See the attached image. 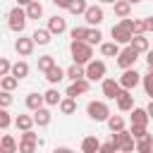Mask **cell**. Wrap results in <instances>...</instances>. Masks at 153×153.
Instances as JSON below:
<instances>
[{"instance_id":"cell-27","label":"cell","mask_w":153,"mask_h":153,"mask_svg":"<svg viewBox=\"0 0 153 153\" xmlns=\"http://www.w3.org/2000/svg\"><path fill=\"white\" fill-rule=\"evenodd\" d=\"M81 151H84V153H96V151H100V141H98L96 136H84Z\"/></svg>"},{"instance_id":"cell-47","label":"cell","mask_w":153,"mask_h":153,"mask_svg":"<svg viewBox=\"0 0 153 153\" xmlns=\"http://www.w3.org/2000/svg\"><path fill=\"white\" fill-rule=\"evenodd\" d=\"M146 65H148V67L153 69V48H151V50L146 53Z\"/></svg>"},{"instance_id":"cell-46","label":"cell","mask_w":153,"mask_h":153,"mask_svg":"<svg viewBox=\"0 0 153 153\" xmlns=\"http://www.w3.org/2000/svg\"><path fill=\"white\" fill-rule=\"evenodd\" d=\"M69 2H72V0H53V5H55V7H62V10H67Z\"/></svg>"},{"instance_id":"cell-37","label":"cell","mask_w":153,"mask_h":153,"mask_svg":"<svg viewBox=\"0 0 153 153\" xmlns=\"http://www.w3.org/2000/svg\"><path fill=\"white\" fill-rule=\"evenodd\" d=\"M43 96H45V105H60V100H62V96L57 93V88H48Z\"/></svg>"},{"instance_id":"cell-50","label":"cell","mask_w":153,"mask_h":153,"mask_svg":"<svg viewBox=\"0 0 153 153\" xmlns=\"http://www.w3.org/2000/svg\"><path fill=\"white\" fill-rule=\"evenodd\" d=\"M33 0H17V5H22V7H29Z\"/></svg>"},{"instance_id":"cell-33","label":"cell","mask_w":153,"mask_h":153,"mask_svg":"<svg viewBox=\"0 0 153 153\" xmlns=\"http://www.w3.org/2000/svg\"><path fill=\"white\" fill-rule=\"evenodd\" d=\"M26 14H29V19H41V17H43V5H41L38 0H33V2L26 7Z\"/></svg>"},{"instance_id":"cell-21","label":"cell","mask_w":153,"mask_h":153,"mask_svg":"<svg viewBox=\"0 0 153 153\" xmlns=\"http://www.w3.org/2000/svg\"><path fill=\"white\" fill-rule=\"evenodd\" d=\"M33 120H36V127H48L53 115H50L48 108H38V110H33Z\"/></svg>"},{"instance_id":"cell-26","label":"cell","mask_w":153,"mask_h":153,"mask_svg":"<svg viewBox=\"0 0 153 153\" xmlns=\"http://www.w3.org/2000/svg\"><path fill=\"white\" fill-rule=\"evenodd\" d=\"M112 10H115V14H117L120 19H124V17H129V12H131V2H129V0H117V2H112Z\"/></svg>"},{"instance_id":"cell-36","label":"cell","mask_w":153,"mask_h":153,"mask_svg":"<svg viewBox=\"0 0 153 153\" xmlns=\"http://www.w3.org/2000/svg\"><path fill=\"white\" fill-rule=\"evenodd\" d=\"M141 84H143V91H146V96H151V98H153V69H151V67H148V72L143 74Z\"/></svg>"},{"instance_id":"cell-16","label":"cell","mask_w":153,"mask_h":153,"mask_svg":"<svg viewBox=\"0 0 153 153\" xmlns=\"http://www.w3.org/2000/svg\"><path fill=\"white\" fill-rule=\"evenodd\" d=\"M148 120H151V115L146 108H131V124L134 127H148Z\"/></svg>"},{"instance_id":"cell-28","label":"cell","mask_w":153,"mask_h":153,"mask_svg":"<svg viewBox=\"0 0 153 153\" xmlns=\"http://www.w3.org/2000/svg\"><path fill=\"white\" fill-rule=\"evenodd\" d=\"M136 151L139 153H148V151H153V136L146 131L141 139H136Z\"/></svg>"},{"instance_id":"cell-4","label":"cell","mask_w":153,"mask_h":153,"mask_svg":"<svg viewBox=\"0 0 153 153\" xmlns=\"http://www.w3.org/2000/svg\"><path fill=\"white\" fill-rule=\"evenodd\" d=\"M86 115H88L93 122H108V117H110L112 112H110V108H108L105 100H88Z\"/></svg>"},{"instance_id":"cell-13","label":"cell","mask_w":153,"mask_h":153,"mask_svg":"<svg viewBox=\"0 0 153 153\" xmlns=\"http://www.w3.org/2000/svg\"><path fill=\"white\" fill-rule=\"evenodd\" d=\"M120 91H122V84H120V79H103V96L105 98H110V100H115L117 96H120Z\"/></svg>"},{"instance_id":"cell-41","label":"cell","mask_w":153,"mask_h":153,"mask_svg":"<svg viewBox=\"0 0 153 153\" xmlns=\"http://www.w3.org/2000/svg\"><path fill=\"white\" fill-rule=\"evenodd\" d=\"M5 74H12V62L7 57L0 60V76H5Z\"/></svg>"},{"instance_id":"cell-39","label":"cell","mask_w":153,"mask_h":153,"mask_svg":"<svg viewBox=\"0 0 153 153\" xmlns=\"http://www.w3.org/2000/svg\"><path fill=\"white\" fill-rule=\"evenodd\" d=\"M72 41H86V33H88V26H74L72 31Z\"/></svg>"},{"instance_id":"cell-44","label":"cell","mask_w":153,"mask_h":153,"mask_svg":"<svg viewBox=\"0 0 153 153\" xmlns=\"http://www.w3.org/2000/svg\"><path fill=\"white\" fill-rule=\"evenodd\" d=\"M134 33H146V22L143 19H134Z\"/></svg>"},{"instance_id":"cell-15","label":"cell","mask_w":153,"mask_h":153,"mask_svg":"<svg viewBox=\"0 0 153 153\" xmlns=\"http://www.w3.org/2000/svg\"><path fill=\"white\" fill-rule=\"evenodd\" d=\"M48 29H50V33H53V36H60V33H65V31H67V19H65V17H60V14H53V17L48 19Z\"/></svg>"},{"instance_id":"cell-22","label":"cell","mask_w":153,"mask_h":153,"mask_svg":"<svg viewBox=\"0 0 153 153\" xmlns=\"http://www.w3.org/2000/svg\"><path fill=\"white\" fill-rule=\"evenodd\" d=\"M84 76H86V65L74 62V65H69V67H67V79L76 81V79H84Z\"/></svg>"},{"instance_id":"cell-10","label":"cell","mask_w":153,"mask_h":153,"mask_svg":"<svg viewBox=\"0 0 153 153\" xmlns=\"http://www.w3.org/2000/svg\"><path fill=\"white\" fill-rule=\"evenodd\" d=\"M33 45H36V41H33V36H22L19 33V38L14 41V50L19 53V57H29L31 53H33Z\"/></svg>"},{"instance_id":"cell-53","label":"cell","mask_w":153,"mask_h":153,"mask_svg":"<svg viewBox=\"0 0 153 153\" xmlns=\"http://www.w3.org/2000/svg\"><path fill=\"white\" fill-rule=\"evenodd\" d=\"M129 2H131V5H136V2H141V0H129Z\"/></svg>"},{"instance_id":"cell-24","label":"cell","mask_w":153,"mask_h":153,"mask_svg":"<svg viewBox=\"0 0 153 153\" xmlns=\"http://www.w3.org/2000/svg\"><path fill=\"white\" fill-rule=\"evenodd\" d=\"M31 36H33L36 45H48V43H50V38H53V33H50V29H48V26H45V29H36Z\"/></svg>"},{"instance_id":"cell-17","label":"cell","mask_w":153,"mask_h":153,"mask_svg":"<svg viewBox=\"0 0 153 153\" xmlns=\"http://www.w3.org/2000/svg\"><path fill=\"white\" fill-rule=\"evenodd\" d=\"M129 45L136 50V53H148L151 50V45H148V38H146V33H134V38L129 41Z\"/></svg>"},{"instance_id":"cell-2","label":"cell","mask_w":153,"mask_h":153,"mask_svg":"<svg viewBox=\"0 0 153 153\" xmlns=\"http://www.w3.org/2000/svg\"><path fill=\"white\" fill-rule=\"evenodd\" d=\"M110 36H112V41H117L120 45H122V43H129V41L134 38V19L124 17L120 24H115V26H112Z\"/></svg>"},{"instance_id":"cell-8","label":"cell","mask_w":153,"mask_h":153,"mask_svg":"<svg viewBox=\"0 0 153 153\" xmlns=\"http://www.w3.org/2000/svg\"><path fill=\"white\" fill-rule=\"evenodd\" d=\"M105 62L103 60H91L88 65H86V79L88 81H103L105 79Z\"/></svg>"},{"instance_id":"cell-9","label":"cell","mask_w":153,"mask_h":153,"mask_svg":"<svg viewBox=\"0 0 153 153\" xmlns=\"http://www.w3.org/2000/svg\"><path fill=\"white\" fill-rule=\"evenodd\" d=\"M103 17H105V12H103L100 5H88V10L84 12V22L88 26H100L103 24Z\"/></svg>"},{"instance_id":"cell-42","label":"cell","mask_w":153,"mask_h":153,"mask_svg":"<svg viewBox=\"0 0 153 153\" xmlns=\"http://www.w3.org/2000/svg\"><path fill=\"white\" fill-rule=\"evenodd\" d=\"M10 103H12V91H2L0 93V105L2 108H10Z\"/></svg>"},{"instance_id":"cell-23","label":"cell","mask_w":153,"mask_h":153,"mask_svg":"<svg viewBox=\"0 0 153 153\" xmlns=\"http://www.w3.org/2000/svg\"><path fill=\"white\" fill-rule=\"evenodd\" d=\"M60 112L62 115H74L76 112V98H72V96H65L62 100H60Z\"/></svg>"},{"instance_id":"cell-49","label":"cell","mask_w":153,"mask_h":153,"mask_svg":"<svg viewBox=\"0 0 153 153\" xmlns=\"http://www.w3.org/2000/svg\"><path fill=\"white\" fill-rule=\"evenodd\" d=\"M146 110H148V115H151V120H153V98H151V103L146 105Z\"/></svg>"},{"instance_id":"cell-6","label":"cell","mask_w":153,"mask_h":153,"mask_svg":"<svg viewBox=\"0 0 153 153\" xmlns=\"http://www.w3.org/2000/svg\"><path fill=\"white\" fill-rule=\"evenodd\" d=\"M38 146H43V141L38 139V134H33L31 129L22 131V139H19V151L22 153H33Z\"/></svg>"},{"instance_id":"cell-18","label":"cell","mask_w":153,"mask_h":153,"mask_svg":"<svg viewBox=\"0 0 153 153\" xmlns=\"http://www.w3.org/2000/svg\"><path fill=\"white\" fill-rule=\"evenodd\" d=\"M120 43L117 41H105V43H100V55L103 57H117L120 55Z\"/></svg>"},{"instance_id":"cell-51","label":"cell","mask_w":153,"mask_h":153,"mask_svg":"<svg viewBox=\"0 0 153 153\" xmlns=\"http://www.w3.org/2000/svg\"><path fill=\"white\" fill-rule=\"evenodd\" d=\"M67 151H69L67 146H57V148H55V153H67Z\"/></svg>"},{"instance_id":"cell-29","label":"cell","mask_w":153,"mask_h":153,"mask_svg":"<svg viewBox=\"0 0 153 153\" xmlns=\"http://www.w3.org/2000/svg\"><path fill=\"white\" fill-rule=\"evenodd\" d=\"M0 151H2V153H17V151H19V146H17V141H14L10 134H5V136H2V141H0Z\"/></svg>"},{"instance_id":"cell-35","label":"cell","mask_w":153,"mask_h":153,"mask_svg":"<svg viewBox=\"0 0 153 153\" xmlns=\"http://www.w3.org/2000/svg\"><path fill=\"white\" fill-rule=\"evenodd\" d=\"M50 67H55V57H53V55H41V57H38V72L45 74Z\"/></svg>"},{"instance_id":"cell-19","label":"cell","mask_w":153,"mask_h":153,"mask_svg":"<svg viewBox=\"0 0 153 153\" xmlns=\"http://www.w3.org/2000/svg\"><path fill=\"white\" fill-rule=\"evenodd\" d=\"M24 103H26V108L33 112V110H38V108H43V105H45V96L33 91V93H29V96H26V100H24Z\"/></svg>"},{"instance_id":"cell-5","label":"cell","mask_w":153,"mask_h":153,"mask_svg":"<svg viewBox=\"0 0 153 153\" xmlns=\"http://www.w3.org/2000/svg\"><path fill=\"white\" fill-rule=\"evenodd\" d=\"M112 141H115L117 148L124 151V153H129V151L136 148V139H134V134L127 131V129H122V131H112Z\"/></svg>"},{"instance_id":"cell-12","label":"cell","mask_w":153,"mask_h":153,"mask_svg":"<svg viewBox=\"0 0 153 153\" xmlns=\"http://www.w3.org/2000/svg\"><path fill=\"white\" fill-rule=\"evenodd\" d=\"M141 79H143V76H141V74H139L134 67H129V69H124V72H122L120 84H122V88H129V91H131V88H134V86H136Z\"/></svg>"},{"instance_id":"cell-30","label":"cell","mask_w":153,"mask_h":153,"mask_svg":"<svg viewBox=\"0 0 153 153\" xmlns=\"http://www.w3.org/2000/svg\"><path fill=\"white\" fill-rule=\"evenodd\" d=\"M12 74H14L19 81H22V79H26V76H29V65H26L24 60L14 62V65H12Z\"/></svg>"},{"instance_id":"cell-48","label":"cell","mask_w":153,"mask_h":153,"mask_svg":"<svg viewBox=\"0 0 153 153\" xmlns=\"http://www.w3.org/2000/svg\"><path fill=\"white\" fill-rule=\"evenodd\" d=\"M143 22H146V31H153V17H146Z\"/></svg>"},{"instance_id":"cell-25","label":"cell","mask_w":153,"mask_h":153,"mask_svg":"<svg viewBox=\"0 0 153 153\" xmlns=\"http://www.w3.org/2000/svg\"><path fill=\"white\" fill-rule=\"evenodd\" d=\"M33 124H36L33 115H17V120H14V127H17L19 131H26V129H31Z\"/></svg>"},{"instance_id":"cell-11","label":"cell","mask_w":153,"mask_h":153,"mask_svg":"<svg viewBox=\"0 0 153 153\" xmlns=\"http://www.w3.org/2000/svg\"><path fill=\"white\" fill-rule=\"evenodd\" d=\"M88 88H91V81L84 76V79H76V81H72V84L67 86L65 96H72V98H76V96H84V93H88Z\"/></svg>"},{"instance_id":"cell-34","label":"cell","mask_w":153,"mask_h":153,"mask_svg":"<svg viewBox=\"0 0 153 153\" xmlns=\"http://www.w3.org/2000/svg\"><path fill=\"white\" fill-rule=\"evenodd\" d=\"M108 129H110V131H122V129H124L122 115H110V117H108Z\"/></svg>"},{"instance_id":"cell-14","label":"cell","mask_w":153,"mask_h":153,"mask_svg":"<svg viewBox=\"0 0 153 153\" xmlns=\"http://www.w3.org/2000/svg\"><path fill=\"white\" fill-rule=\"evenodd\" d=\"M115 100H117V110H122V112H131V108H134V96H131L129 88H122L120 96H117Z\"/></svg>"},{"instance_id":"cell-32","label":"cell","mask_w":153,"mask_h":153,"mask_svg":"<svg viewBox=\"0 0 153 153\" xmlns=\"http://www.w3.org/2000/svg\"><path fill=\"white\" fill-rule=\"evenodd\" d=\"M86 10H88V2H86V0H72L69 7H67L69 14H84Z\"/></svg>"},{"instance_id":"cell-3","label":"cell","mask_w":153,"mask_h":153,"mask_svg":"<svg viewBox=\"0 0 153 153\" xmlns=\"http://www.w3.org/2000/svg\"><path fill=\"white\" fill-rule=\"evenodd\" d=\"M26 22H29L26 7H22V5H14V7L7 12V26H10L14 33H22V31H24V26H26Z\"/></svg>"},{"instance_id":"cell-20","label":"cell","mask_w":153,"mask_h":153,"mask_svg":"<svg viewBox=\"0 0 153 153\" xmlns=\"http://www.w3.org/2000/svg\"><path fill=\"white\" fill-rule=\"evenodd\" d=\"M67 76V69H62V67H50L48 72H45V79H48V84H60L62 79Z\"/></svg>"},{"instance_id":"cell-31","label":"cell","mask_w":153,"mask_h":153,"mask_svg":"<svg viewBox=\"0 0 153 153\" xmlns=\"http://www.w3.org/2000/svg\"><path fill=\"white\" fill-rule=\"evenodd\" d=\"M17 84H19V79H17L14 74H5V76L0 79V88H2V91H14Z\"/></svg>"},{"instance_id":"cell-7","label":"cell","mask_w":153,"mask_h":153,"mask_svg":"<svg viewBox=\"0 0 153 153\" xmlns=\"http://www.w3.org/2000/svg\"><path fill=\"white\" fill-rule=\"evenodd\" d=\"M139 55H141V53H136V50L127 43V48H122V50H120V55H117V65H120L122 69H129V67H134V65H136Z\"/></svg>"},{"instance_id":"cell-1","label":"cell","mask_w":153,"mask_h":153,"mask_svg":"<svg viewBox=\"0 0 153 153\" xmlns=\"http://www.w3.org/2000/svg\"><path fill=\"white\" fill-rule=\"evenodd\" d=\"M69 53H72V60L79 62V65H88L93 60V48H91L88 41H72Z\"/></svg>"},{"instance_id":"cell-45","label":"cell","mask_w":153,"mask_h":153,"mask_svg":"<svg viewBox=\"0 0 153 153\" xmlns=\"http://www.w3.org/2000/svg\"><path fill=\"white\" fill-rule=\"evenodd\" d=\"M129 131L134 134V139H141V136L146 134V127H134V124H131V129H129Z\"/></svg>"},{"instance_id":"cell-52","label":"cell","mask_w":153,"mask_h":153,"mask_svg":"<svg viewBox=\"0 0 153 153\" xmlns=\"http://www.w3.org/2000/svg\"><path fill=\"white\" fill-rule=\"evenodd\" d=\"M100 5H112V2H117V0H98Z\"/></svg>"},{"instance_id":"cell-38","label":"cell","mask_w":153,"mask_h":153,"mask_svg":"<svg viewBox=\"0 0 153 153\" xmlns=\"http://www.w3.org/2000/svg\"><path fill=\"white\" fill-rule=\"evenodd\" d=\"M100 38H103V33H100V29H98V26H96V29H88V33H86V41H88L91 45H93V43H96V45H100V43H103Z\"/></svg>"},{"instance_id":"cell-43","label":"cell","mask_w":153,"mask_h":153,"mask_svg":"<svg viewBox=\"0 0 153 153\" xmlns=\"http://www.w3.org/2000/svg\"><path fill=\"white\" fill-rule=\"evenodd\" d=\"M100 151H103V153H112V151H120V148H117V143L110 139L108 143H100Z\"/></svg>"},{"instance_id":"cell-40","label":"cell","mask_w":153,"mask_h":153,"mask_svg":"<svg viewBox=\"0 0 153 153\" xmlns=\"http://www.w3.org/2000/svg\"><path fill=\"white\" fill-rule=\"evenodd\" d=\"M10 124H12V117H10L7 108H2V110H0V129H7Z\"/></svg>"}]
</instances>
